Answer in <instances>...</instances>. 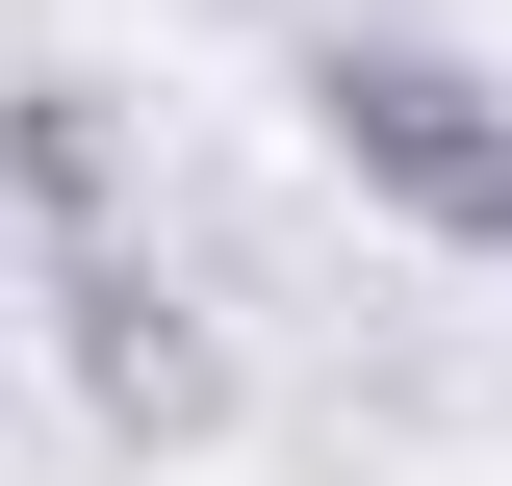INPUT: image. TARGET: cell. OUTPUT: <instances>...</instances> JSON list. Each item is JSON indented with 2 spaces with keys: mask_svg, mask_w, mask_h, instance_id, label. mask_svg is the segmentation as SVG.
I'll list each match as a JSON object with an SVG mask.
<instances>
[{
  "mask_svg": "<svg viewBox=\"0 0 512 486\" xmlns=\"http://www.w3.org/2000/svg\"><path fill=\"white\" fill-rule=\"evenodd\" d=\"M308 154L384 205V231H436L512 282V77L461 26H308Z\"/></svg>",
  "mask_w": 512,
  "mask_h": 486,
  "instance_id": "1",
  "label": "cell"
},
{
  "mask_svg": "<svg viewBox=\"0 0 512 486\" xmlns=\"http://www.w3.org/2000/svg\"><path fill=\"white\" fill-rule=\"evenodd\" d=\"M52 384L128 435V461H180V435H231V333H205L180 282H154V231L128 256H52Z\"/></svg>",
  "mask_w": 512,
  "mask_h": 486,
  "instance_id": "2",
  "label": "cell"
},
{
  "mask_svg": "<svg viewBox=\"0 0 512 486\" xmlns=\"http://www.w3.org/2000/svg\"><path fill=\"white\" fill-rule=\"evenodd\" d=\"M0 205H26L52 256H128V205H154L128 77H77V52H26V77H0Z\"/></svg>",
  "mask_w": 512,
  "mask_h": 486,
  "instance_id": "3",
  "label": "cell"
}]
</instances>
